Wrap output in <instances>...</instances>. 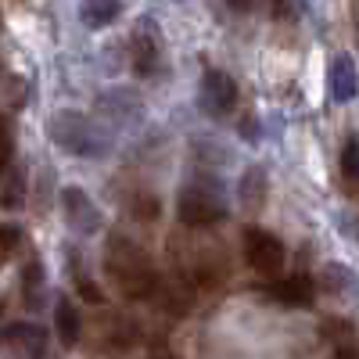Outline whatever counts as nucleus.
Segmentation results:
<instances>
[{"instance_id": "f3484780", "label": "nucleus", "mask_w": 359, "mask_h": 359, "mask_svg": "<svg viewBox=\"0 0 359 359\" xmlns=\"http://www.w3.org/2000/svg\"><path fill=\"white\" fill-rule=\"evenodd\" d=\"M241 198H245L248 208L262 205V198H266V176H262V169H248L241 176Z\"/></svg>"}, {"instance_id": "4468645a", "label": "nucleus", "mask_w": 359, "mask_h": 359, "mask_svg": "<svg viewBox=\"0 0 359 359\" xmlns=\"http://www.w3.org/2000/svg\"><path fill=\"white\" fill-rule=\"evenodd\" d=\"M331 90H334L338 101H348V97L355 94V72H352V62H348V57H338V62H334Z\"/></svg>"}, {"instance_id": "423d86ee", "label": "nucleus", "mask_w": 359, "mask_h": 359, "mask_svg": "<svg viewBox=\"0 0 359 359\" xmlns=\"http://www.w3.org/2000/svg\"><path fill=\"white\" fill-rule=\"evenodd\" d=\"M201 104L208 115H230L233 104H237V86L226 72L212 69V72H205L201 79Z\"/></svg>"}, {"instance_id": "412c9836", "label": "nucleus", "mask_w": 359, "mask_h": 359, "mask_svg": "<svg viewBox=\"0 0 359 359\" xmlns=\"http://www.w3.org/2000/svg\"><path fill=\"white\" fill-rule=\"evenodd\" d=\"M15 245H18V230L8 226V223H0V262L15 252Z\"/></svg>"}, {"instance_id": "7ed1b4c3", "label": "nucleus", "mask_w": 359, "mask_h": 359, "mask_svg": "<svg viewBox=\"0 0 359 359\" xmlns=\"http://www.w3.org/2000/svg\"><path fill=\"white\" fill-rule=\"evenodd\" d=\"M176 216L187 230H198V226H212V223H223L226 219V205L219 198V191L212 184H184L180 191V201H176Z\"/></svg>"}, {"instance_id": "a211bd4d", "label": "nucleus", "mask_w": 359, "mask_h": 359, "mask_svg": "<svg viewBox=\"0 0 359 359\" xmlns=\"http://www.w3.org/2000/svg\"><path fill=\"white\" fill-rule=\"evenodd\" d=\"M40 284H43L40 262H29L25 266V277H22V294H25V306L29 309H40Z\"/></svg>"}, {"instance_id": "ddd939ff", "label": "nucleus", "mask_w": 359, "mask_h": 359, "mask_svg": "<svg viewBox=\"0 0 359 359\" xmlns=\"http://www.w3.org/2000/svg\"><path fill=\"white\" fill-rule=\"evenodd\" d=\"M130 212H133L140 223H151V219H158V212H162V201L147 191V187H137L133 198H130Z\"/></svg>"}, {"instance_id": "f8f14e48", "label": "nucleus", "mask_w": 359, "mask_h": 359, "mask_svg": "<svg viewBox=\"0 0 359 359\" xmlns=\"http://www.w3.org/2000/svg\"><path fill=\"white\" fill-rule=\"evenodd\" d=\"M155 65H158V40L147 36V33H140V36L133 40V69H137L140 76H151Z\"/></svg>"}, {"instance_id": "f257e3e1", "label": "nucleus", "mask_w": 359, "mask_h": 359, "mask_svg": "<svg viewBox=\"0 0 359 359\" xmlns=\"http://www.w3.org/2000/svg\"><path fill=\"white\" fill-rule=\"evenodd\" d=\"M104 273L118 287V294L130 302H147L158 294L162 277L155 273V262L147 259V252L130 241L126 233H108V248H104Z\"/></svg>"}, {"instance_id": "dca6fc26", "label": "nucleus", "mask_w": 359, "mask_h": 359, "mask_svg": "<svg viewBox=\"0 0 359 359\" xmlns=\"http://www.w3.org/2000/svg\"><path fill=\"white\" fill-rule=\"evenodd\" d=\"M323 331H327V338L334 341V352H338V355H359V348L348 345V338H352V323H345V320H327V323H323Z\"/></svg>"}, {"instance_id": "6e6552de", "label": "nucleus", "mask_w": 359, "mask_h": 359, "mask_svg": "<svg viewBox=\"0 0 359 359\" xmlns=\"http://www.w3.org/2000/svg\"><path fill=\"white\" fill-rule=\"evenodd\" d=\"M0 348L8 352H25V355H43L47 352V338L40 327L33 323H11L4 334H0Z\"/></svg>"}, {"instance_id": "9b49d317", "label": "nucleus", "mask_w": 359, "mask_h": 359, "mask_svg": "<svg viewBox=\"0 0 359 359\" xmlns=\"http://www.w3.org/2000/svg\"><path fill=\"white\" fill-rule=\"evenodd\" d=\"M54 327H57V334H62L65 345H72L79 338V313H76V306L69 302V298H57V306H54Z\"/></svg>"}, {"instance_id": "f03ea898", "label": "nucleus", "mask_w": 359, "mask_h": 359, "mask_svg": "<svg viewBox=\"0 0 359 359\" xmlns=\"http://www.w3.org/2000/svg\"><path fill=\"white\" fill-rule=\"evenodd\" d=\"M169 255H172L176 273L187 277L198 287H216L230 273L223 248L212 245V241H201V237H191V233L187 237L184 233H172L169 237Z\"/></svg>"}, {"instance_id": "1a4fd4ad", "label": "nucleus", "mask_w": 359, "mask_h": 359, "mask_svg": "<svg viewBox=\"0 0 359 359\" xmlns=\"http://www.w3.org/2000/svg\"><path fill=\"white\" fill-rule=\"evenodd\" d=\"M273 294L280 298V302H287V306H309L313 294H316V287H313V277L294 273V277L277 280V284H273Z\"/></svg>"}, {"instance_id": "39448f33", "label": "nucleus", "mask_w": 359, "mask_h": 359, "mask_svg": "<svg viewBox=\"0 0 359 359\" xmlns=\"http://www.w3.org/2000/svg\"><path fill=\"white\" fill-rule=\"evenodd\" d=\"M245 259H248V266L255 269V273H262V277H280L287 255H284L280 237L252 226V230L245 233Z\"/></svg>"}, {"instance_id": "4be33fe9", "label": "nucleus", "mask_w": 359, "mask_h": 359, "mask_svg": "<svg viewBox=\"0 0 359 359\" xmlns=\"http://www.w3.org/2000/svg\"><path fill=\"white\" fill-rule=\"evenodd\" d=\"M226 4H230L233 11H245V8H252V4H255V0H226Z\"/></svg>"}, {"instance_id": "6ab92c4d", "label": "nucleus", "mask_w": 359, "mask_h": 359, "mask_svg": "<svg viewBox=\"0 0 359 359\" xmlns=\"http://www.w3.org/2000/svg\"><path fill=\"white\" fill-rule=\"evenodd\" d=\"M11 155H15V137H11V123H8L4 115H0V176H4V169H8Z\"/></svg>"}, {"instance_id": "20e7f679", "label": "nucleus", "mask_w": 359, "mask_h": 359, "mask_svg": "<svg viewBox=\"0 0 359 359\" xmlns=\"http://www.w3.org/2000/svg\"><path fill=\"white\" fill-rule=\"evenodd\" d=\"M50 133H54V144H62L65 151H72V155L94 158V155H101V147H104L97 126L90 123L86 115H76V111L57 115L54 123H50Z\"/></svg>"}, {"instance_id": "2eb2a0df", "label": "nucleus", "mask_w": 359, "mask_h": 359, "mask_svg": "<svg viewBox=\"0 0 359 359\" xmlns=\"http://www.w3.org/2000/svg\"><path fill=\"white\" fill-rule=\"evenodd\" d=\"M341 176L352 187V194H359V140L355 137H348L341 147Z\"/></svg>"}, {"instance_id": "9d476101", "label": "nucleus", "mask_w": 359, "mask_h": 359, "mask_svg": "<svg viewBox=\"0 0 359 359\" xmlns=\"http://www.w3.org/2000/svg\"><path fill=\"white\" fill-rule=\"evenodd\" d=\"M118 15H123V4H118V0H83V4H79V18L90 29H104Z\"/></svg>"}, {"instance_id": "0eeeda50", "label": "nucleus", "mask_w": 359, "mask_h": 359, "mask_svg": "<svg viewBox=\"0 0 359 359\" xmlns=\"http://www.w3.org/2000/svg\"><path fill=\"white\" fill-rule=\"evenodd\" d=\"M62 205H65L69 226H76L79 233H94L97 230V208L83 194V187H65L62 191Z\"/></svg>"}, {"instance_id": "aec40b11", "label": "nucleus", "mask_w": 359, "mask_h": 359, "mask_svg": "<svg viewBox=\"0 0 359 359\" xmlns=\"http://www.w3.org/2000/svg\"><path fill=\"white\" fill-rule=\"evenodd\" d=\"M76 287H79V298H86V302L90 306H104V294H101V287L94 284V280H90V277H76Z\"/></svg>"}, {"instance_id": "5701e85b", "label": "nucleus", "mask_w": 359, "mask_h": 359, "mask_svg": "<svg viewBox=\"0 0 359 359\" xmlns=\"http://www.w3.org/2000/svg\"><path fill=\"white\" fill-rule=\"evenodd\" d=\"M0 309H4V306H0Z\"/></svg>"}]
</instances>
